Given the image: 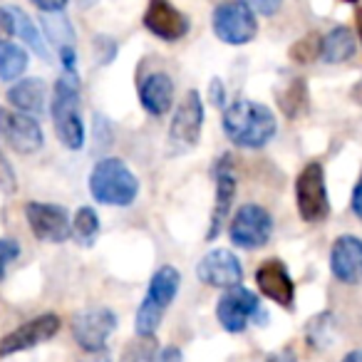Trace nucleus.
Here are the masks:
<instances>
[{
  "instance_id": "f257e3e1",
  "label": "nucleus",
  "mask_w": 362,
  "mask_h": 362,
  "mask_svg": "<svg viewBox=\"0 0 362 362\" xmlns=\"http://www.w3.org/2000/svg\"><path fill=\"white\" fill-rule=\"evenodd\" d=\"M223 132L236 146L261 149L276 136L278 122L271 107L253 100H236L223 112Z\"/></svg>"
},
{
  "instance_id": "f03ea898",
  "label": "nucleus",
  "mask_w": 362,
  "mask_h": 362,
  "mask_svg": "<svg viewBox=\"0 0 362 362\" xmlns=\"http://www.w3.org/2000/svg\"><path fill=\"white\" fill-rule=\"evenodd\" d=\"M90 194L105 206H132L139 197V179L117 156H105L90 171Z\"/></svg>"
},
{
  "instance_id": "7ed1b4c3",
  "label": "nucleus",
  "mask_w": 362,
  "mask_h": 362,
  "mask_svg": "<svg viewBox=\"0 0 362 362\" xmlns=\"http://www.w3.org/2000/svg\"><path fill=\"white\" fill-rule=\"evenodd\" d=\"M50 115L52 122H55L57 139L72 151L82 149L85 146V122H82V112H80V85H77V75H65L55 82Z\"/></svg>"
},
{
  "instance_id": "20e7f679",
  "label": "nucleus",
  "mask_w": 362,
  "mask_h": 362,
  "mask_svg": "<svg viewBox=\"0 0 362 362\" xmlns=\"http://www.w3.org/2000/svg\"><path fill=\"white\" fill-rule=\"evenodd\" d=\"M181 286V273L174 266H161L159 271L151 276L149 291H146L144 300H141L139 310L134 317V330L139 337H154V332L159 330L161 317L169 310V305L174 303L176 293Z\"/></svg>"
},
{
  "instance_id": "39448f33",
  "label": "nucleus",
  "mask_w": 362,
  "mask_h": 362,
  "mask_svg": "<svg viewBox=\"0 0 362 362\" xmlns=\"http://www.w3.org/2000/svg\"><path fill=\"white\" fill-rule=\"evenodd\" d=\"M296 204L298 214L305 223H320L330 214V197H327L325 169L320 161H310L300 169L296 179Z\"/></svg>"
},
{
  "instance_id": "423d86ee",
  "label": "nucleus",
  "mask_w": 362,
  "mask_h": 362,
  "mask_svg": "<svg viewBox=\"0 0 362 362\" xmlns=\"http://www.w3.org/2000/svg\"><path fill=\"white\" fill-rule=\"evenodd\" d=\"M204 129V102L199 90H189L184 100L176 105L169 124V151L171 154H187L202 139Z\"/></svg>"
},
{
  "instance_id": "0eeeda50",
  "label": "nucleus",
  "mask_w": 362,
  "mask_h": 362,
  "mask_svg": "<svg viewBox=\"0 0 362 362\" xmlns=\"http://www.w3.org/2000/svg\"><path fill=\"white\" fill-rule=\"evenodd\" d=\"M214 33L226 45H248L258 35L256 13L251 11L246 0H223L218 3L211 18Z\"/></svg>"
},
{
  "instance_id": "6e6552de",
  "label": "nucleus",
  "mask_w": 362,
  "mask_h": 362,
  "mask_svg": "<svg viewBox=\"0 0 362 362\" xmlns=\"http://www.w3.org/2000/svg\"><path fill=\"white\" fill-rule=\"evenodd\" d=\"M216 317L226 332H243L251 325V320H256L258 325L268 322V313L261 308L256 293L243 286L223 291V296L216 303Z\"/></svg>"
},
{
  "instance_id": "1a4fd4ad",
  "label": "nucleus",
  "mask_w": 362,
  "mask_h": 362,
  "mask_svg": "<svg viewBox=\"0 0 362 362\" xmlns=\"http://www.w3.org/2000/svg\"><path fill=\"white\" fill-rule=\"evenodd\" d=\"M273 236V216L261 204H243L228 223V238L243 251L263 248Z\"/></svg>"
},
{
  "instance_id": "9d476101",
  "label": "nucleus",
  "mask_w": 362,
  "mask_h": 362,
  "mask_svg": "<svg viewBox=\"0 0 362 362\" xmlns=\"http://www.w3.org/2000/svg\"><path fill=\"white\" fill-rule=\"evenodd\" d=\"M0 141L18 154H35L42 146V127L35 117L0 107Z\"/></svg>"
},
{
  "instance_id": "9b49d317",
  "label": "nucleus",
  "mask_w": 362,
  "mask_h": 362,
  "mask_svg": "<svg viewBox=\"0 0 362 362\" xmlns=\"http://www.w3.org/2000/svg\"><path fill=\"white\" fill-rule=\"evenodd\" d=\"M25 218L33 236L45 243H62L72 236V218L67 209L57 204L30 202L25 206Z\"/></svg>"
},
{
  "instance_id": "f8f14e48",
  "label": "nucleus",
  "mask_w": 362,
  "mask_h": 362,
  "mask_svg": "<svg viewBox=\"0 0 362 362\" xmlns=\"http://www.w3.org/2000/svg\"><path fill=\"white\" fill-rule=\"evenodd\" d=\"M117 330V315L110 308H90L82 310L72 320V335L75 342L85 352L107 350V340Z\"/></svg>"
},
{
  "instance_id": "ddd939ff",
  "label": "nucleus",
  "mask_w": 362,
  "mask_h": 362,
  "mask_svg": "<svg viewBox=\"0 0 362 362\" xmlns=\"http://www.w3.org/2000/svg\"><path fill=\"white\" fill-rule=\"evenodd\" d=\"M60 325L62 322L55 313H45V315H37V317H33V320L23 322L21 327H16V330L8 332V335L0 340V357L33 350V347L52 340V337L60 332Z\"/></svg>"
},
{
  "instance_id": "4468645a",
  "label": "nucleus",
  "mask_w": 362,
  "mask_h": 362,
  "mask_svg": "<svg viewBox=\"0 0 362 362\" xmlns=\"http://www.w3.org/2000/svg\"><path fill=\"white\" fill-rule=\"evenodd\" d=\"M197 276H199V281L206 283V286L228 291V288L241 286L243 266L233 251H228V248H214V251H209L206 256L199 261Z\"/></svg>"
},
{
  "instance_id": "2eb2a0df",
  "label": "nucleus",
  "mask_w": 362,
  "mask_h": 362,
  "mask_svg": "<svg viewBox=\"0 0 362 362\" xmlns=\"http://www.w3.org/2000/svg\"><path fill=\"white\" fill-rule=\"evenodd\" d=\"M144 28L164 42H179L192 30V23L169 0H149L144 11Z\"/></svg>"
},
{
  "instance_id": "dca6fc26",
  "label": "nucleus",
  "mask_w": 362,
  "mask_h": 362,
  "mask_svg": "<svg viewBox=\"0 0 362 362\" xmlns=\"http://www.w3.org/2000/svg\"><path fill=\"white\" fill-rule=\"evenodd\" d=\"M214 181H216V202H214L211 226H209L206 233L209 241H214L226 228L228 214H231L233 199H236V174H233V166L228 156H221L216 161V166H214Z\"/></svg>"
},
{
  "instance_id": "f3484780",
  "label": "nucleus",
  "mask_w": 362,
  "mask_h": 362,
  "mask_svg": "<svg viewBox=\"0 0 362 362\" xmlns=\"http://www.w3.org/2000/svg\"><path fill=\"white\" fill-rule=\"evenodd\" d=\"M256 286L268 300H273L281 308H293L296 300V283H293L288 268L278 258H268L258 266L256 271Z\"/></svg>"
},
{
  "instance_id": "a211bd4d",
  "label": "nucleus",
  "mask_w": 362,
  "mask_h": 362,
  "mask_svg": "<svg viewBox=\"0 0 362 362\" xmlns=\"http://www.w3.org/2000/svg\"><path fill=\"white\" fill-rule=\"evenodd\" d=\"M330 271L340 283H362V238L345 233L337 236L330 248Z\"/></svg>"
},
{
  "instance_id": "6ab92c4d",
  "label": "nucleus",
  "mask_w": 362,
  "mask_h": 362,
  "mask_svg": "<svg viewBox=\"0 0 362 362\" xmlns=\"http://www.w3.org/2000/svg\"><path fill=\"white\" fill-rule=\"evenodd\" d=\"M139 102L151 117H161L174 105V80L166 72H149L139 82Z\"/></svg>"
},
{
  "instance_id": "aec40b11",
  "label": "nucleus",
  "mask_w": 362,
  "mask_h": 362,
  "mask_svg": "<svg viewBox=\"0 0 362 362\" xmlns=\"http://www.w3.org/2000/svg\"><path fill=\"white\" fill-rule=\"evenodd\" d=\"M8 102L16 107L23 115H40L45 112V102H47V87L40 77H28L21 80L18 85H13L8 90Z\"/></svg>"
},
{
  "instance_id": "412c9836",
  "label": "nucleus",
  "mask_w": 362,
  "mask_h": 362,
  "mask_svg": "<svg viewBox=\"0 0 362 362\" xmlns=\"http://www.w3.org/2000/svg\"><path fill=\"white\" fill-rule=\"evenodd\" d=\"M355 47H357L355 33L345 25H337L322 37L320 60L327 62V65H340V62L350 60V57L355 55Z\"/></svg>"
},
{
  "instance_id": "4be33fe9",
  "label": "nucleus",
  "mask_w": 362,
  "mask_h": 362,
  "mask_svg": "<svg viewBox=\"0 0 362 362\" xmlns=\"http://www.w3.org/2000/svg\"><path fill=\"white\" fill-rule=\"evenodd\" d=\"M11 16H13V28H16V35L21 37L23 42H25L28 47H30L35 55L40 57H50V50H47L45 45V37L40 35V30H37V25L33 23V18L28 16L25 11H21V8H11Z\"/></svg>"
},
{
  "instance_id": "5701e85b",
  "label": "nucleus",
  "mask_w": 362,
  "mask_h": 362,
  "mask_svg": "<svg viewBox=\"0 0 362 362\" xmlns=\"http://www.w3.org/2000/svg\"><path fill=\"white\" fill-rule=\"evenodd\" d=\"M28 70V52L13 42H0V80L13 82Z\"/></svg>"
},
{
  "instance_id": "b1692460",
  "label": "nucleus",
  "mask_w": 362,
  "mask_h": 362,
  "mask_svg": "<svg viewBox=\"0 0 362 362\" xmlns=\"http://www.w3.org/2000/svg\"><path fill=\"white\" fill-rule=\"evenodd\" d=\"M278 107L286 117H298L308 107V85L305 80H293L286 85V92H278Z\"/></svg>"
},
{
  "instance_id": "393cba45",
  "label": "nucleus",
  "mask_w": 362,
  "mask_h": 362,
  "mask_svg": "<svg viewBox=\"0 0 362 362\" xmlns=\"http://www.w3.org/2000/svg\"><path fill=\"white\" fill-rule=\"evenodd\" d=\"M100 233V216L92 206L77 209L75 218H72V236L82 243V246H92Z\"/></svg>"
},
{
  "instance_id": "a878e982",
  "label": "nucleus",
  "mask_w": 362,
  "mask_h": 362,
  "mask_svg": "<svg viewBox=\"0 0 362 362\" xmlns=\"http://www.w3.org/2000/svg\"><path fill=\"white\" fill-rule=\"evenodd\" d=\"M42 25H45L47 40L55 42L57 50L75 42V33H72V25H70V21L62 16V13H45V18H42Z\"/></svg>"
},
{
  "instance_id": "bb28decb",
  "label": "nucleus",
  "mask_w": 362,
  "mask_h": 362,
  "mask_svg": "<svg viewBox=\"0 0 362 362\" xmlns=\"http://www.w3.org/2000/svg\"><path fill=\"white\" fill-rule=\"evenodd\" d=\"M320 42H322V35L308 33L305 37H300V40L291 47V57L298 65H308V62L320 60Z\"/></svg>"
},
{
  "instance_id": "cd10ccee",
  "label": "nucleus",
  "mask_w": 362,
  "mask_h": 362,
  "mask_svg": "<svg viewBox=\"0 0 362 362\" xmlns=\"http://www.w3.org/2000/svg\"><path fill=\"white\" fill-rule=\"evenodd\" d=\"M154 357H156L154 337H139L129 347H124L122 362H154Z\"/></svg>"
},
{
  "instance_id": "c85d7f7f",
  "label": "nucleus",
  "mask_w": 362,
  "mask_h": 362,
  "mask_svg": "<svg viewBox=\"0 0 362 362\" xmlns=\"http://www.w3.org/2000/svg\"><path fill=\"white\" fill-rule=\"evenodd\" d=\"M18 192V176H16V169H13V164L6 159V156L0 154V194H6V197H11V194Z\"/></svg>"
},
{
  "instance_id": "c756f323",
  "label": "nucleus",
  "mask_w": 362,
  "mask_h": 362,
  "mask_svg": "<svg viewBox=\"0 0 362 362\" xmlns=\"http://www.w3.org/2000/svg\"><path fill=\"white\" fill-rule=\"evenodd\" d=\"M21 256V243L13 238H0V281L6 276L8 266Z\"/></svg>"
},
{
  "instance_id": "7c9ffc66",
  "label": "nucleus",
  "mask_w": 362,
  "mask_h": 362,
  "mask_svg": "<svg viewBox=\"0 0 362 362\" xmlns=\"http://www.w3.org/2000/svg\"><path fill=\"white\" fill-rule=\"evenodd\" d=\"M246 3L251 6V11L256 13V16H263V18H273L283 6V0H246Z\"/></svg>"
},
{
  "instance_id": "2f4dec72",
  "label": "nucleus",
  "mask_w": 362,
  "mask_h": 362,
  "mask_svg": "<svg viewBox=\"0 0 362 362\" xmlns=\"http://www.w3.org/2000/svg\"><path fill=\"white\" fill-rule=\"evenodd\" d=\"M13 35H16V28H13L11 8H0V42H8Z\"/></svg>"
},
{
  "instance_id": "473e14b6",
  "label": "nucleus",
  "mask_w": 362,
  "mask_h": 362,
  "mask_svg": "<svg viewBox=\"0 0 362 362\" xmlns=\"http://www.w3.org/2000/svg\"><path fill=\"white\" fill-rule=\"evenodd\" d=\"M209 100L218 107H223V102H226V87H223V82L218 77H214L211 85H209Z\"/></svg>"
},
{
  "instance_id": "72a5a7b5",
  "label": "nucleus",
  "mask_w": 362,
  "mask_h": 362,
  "mask_svg": "<svg viewBox=\"0 0 362 362\" xmlns=\"http://www.w3.org/2000/svg\"><path fill=\"white\" fill-rule=\"evenodd\" d=\"M30 3L42 13H62L67 6V0H30Z\"/></svg>"
},
{
  "instance_id": "f704fd0d",
  "label": "nucleus",
  "mask_w": 362,
  "mask_h": 362,
  "mask_svg": "<svg viewBox=\"0 0 362 362\" xmlns=\"http://www.w3.org/2000/svg\"><path fill=\"white\" fill-rule=\"evenodd\" d=\"M156 362H184V352H181V347H176V345H166L164 350L159 352Z\"/></svg>"
},
{
  "instance_id": "c9c22d12",
  "label": "nucleus",
  "mask_w": 362,
  "mask_h": 362,
  "mask_svg": "<svg viewBox=\"0 0 362 362\" xmlns=\"http://www.w3.org/2000/svg\"><path fill=\"white\" fill-rule=\"evenodd\" d=\"M352 211H355V216L362 221V176L357 179L355 189H352Z\"/></svg>"
},
{
  "instance_id": "e433bc0d",
  "label": "nucleus",
  "mask_w": 362,
  "mask_h": 362,
  "mask_svg": "<svg viewBox=\"0 0 362 362\" xmlns=\"http://www.w3.org/2000/svg\"><path fill=\"white\" fill-rule=\"evenodd\" d=\"M80 362H112L110 350H97V352H87Z\"/></svg>"
},
{
  "instance_id": "4c0bfd02",
  "label": "nucleus",
  "mask_w": 362,
  "mask_h": 362,
  "mask_svg": "<svg viewBox=\"0 0 362 362\" xmlns=\"http://www.w3.org/2000/svg\"><path fill=\"white\" fill-rule=\"evenodd\" d=\"M268 362H298V357L293 350H281V352H276V355L268 357Z\"/></svg>"
},
{
  "instance_id": "58836bf2",
  "label": "nucleus",
  "mask_w": 362,
  "mask_h": 362,
  "mask_svg": "<svg viewBox=\"0 0 362 362\" xmlns=\"http://www.w3.org/2000/svg\"><path fill=\"white\" fill-rule=\"evenodd\" d=\"M340 362H362V350H352V352H347V355L342 357Z\"/></svg>"
},
{
  "instance_id": "ea45409f",
  "label": "nucleus",
  "mask_w": 362,
  "mask_h": 362,
  "mask_svg": "<svg viewBox=\"0 0 362 362\" xmlns=\"http://www.w3.org/2000/svg\"><path fill=\"white\" fill-rule=\"evenodd\" d=\"M355 21H357V35H360V42H362V8H360V11H357Z\"/></svg>"
},
{
  "instance_id": "a19ab883",
  "label": "nucleus",
  "mask_w": 362,
  "mask_h": 362,
  "mask_svg": "<svg viewBox=\"0 0 362 362\" xmlns=\"http://www.w3.org/2000/svg\"><path fill=\"white\" fill-rule=\"evenodd\" d=\"M342 3H357V0H342Z\"/></svg>"
}]
</instances>
